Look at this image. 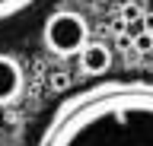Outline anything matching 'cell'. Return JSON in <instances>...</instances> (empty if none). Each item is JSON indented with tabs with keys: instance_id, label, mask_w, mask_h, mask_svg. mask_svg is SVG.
<instances>
[{
	"instance_id": "52a82bcc",
	"label": "cell",
	"mask_w": 153,
	"mask_h": 146,
	"mask_svg": "<svg viewBox=\"0 0 153 146\" xmlns=\"http://www.w3.org/2000/svg\"><path fill=\"white\" fill-rule=\"evenodd\" d=\"M121 16L128 22H137V19H143V13H140V7H131V3H128V7H124L121 10Z\"/></svg>"
},
{
	"instance_id": "ba28073f",
	"label": "cell",
	"mask_w": 153,
	"mask_h": 146,
	"mask_svg": "<svg viewBox=\"0 0 153 146\" xmlns=\"http://www.w3.org/2000/svg\"><path fill=\"white\" fill-rule=\"evenodd\" d=\"M70 86V76H67V73H54V76H51V89H67Z\"/></svg>"
},
{
	"instance_id": "277c9868",
	"label": "cell",
	"mask_w": 153,
	"mask_h": 146,
	"mask_svg": "<svg viewBox=\"0 0 153 146\" xmlns=\"http://www.w3.org/2000/svg\"><path fill=\"white\" fill-rule=\"evenodd\" d=\"M108 67H112V51L105 48L102 41H89L80 51V70L86 76H102Z\"/></svg>"
},
{
	"instance_id": "9c48e42d",
	"label": "cell",
	"mask_w": 153,
	"mask_h": 146,
	"mask_svg": "<svg viewBox=\"0 0 153 146\" xmlns=\"http://www.w3.org/2000/svg\"><path fill=\"white\" fill-rule=\"evenodd\" d=\"M143 32H150V35H153V13H143Z\"/></svg>"
},
{
	"instance_id": "3957f363",
	"label": "cell",
	"mask_w": 153,
	"mask_h": 146,
	"mask_svg": "<svg viewBox=\"0 0 153 146\" xmlns=\"http://www.w3.org/2000/svg\"><path fill=\"white\" fill-rule=\"evenodd\" d=\"M22 83H26V76H22V67H19L13 57L0 54V108H3V105H13V102L19 98V92H22Z\"/></svg>"
},
{
	"instance_id": "7a4b0ae2",
	"label": "cell",
	"mask_w": 153,
	"mask_h": 146,
	"mask_svg": "<svg viewBox=\"0 0 153 146\" xmlns=\"http://www.w3.org/2000/svg\"><path fill=\"white\" fill-rule=\"evenodd\" d=\"M89 45V22L76 10H57L45 22V48L57 57H80V51Z\"/></svg>"
},
{
	"instance_id": "5b68a950",
	"label": "cell",
	"mask_w": 153,
	"mask_h": 146,
	"mask_svg": "<svg viewBox=\"0 0 153 146\" xmlns=\"http://www.w3.org/2000/svg\"><path fill=\"white\" fill-rule=\"evenodd\" d=\"M42 3V0H0V29L10 26V22L22 19L26 13H32Z\"/></svg>"
},
{
	"instance_id": "8992f818",
	"label": "cell",
	"mask_w": 153,
	"mask_h": 146,
	"mask_svg": "<svg viewBox=\"0 0 153 146\" xmlns=\"http://www.w3.org/2000/svg\"><path fill=\"white\" fill-rule=\"evenodd\" d=\"M131 48L137 51V54H150L153 51V35L150 32H137V35L131 38Z\"/></svg>"
},
{
	"instance_id": "6da1fadb",
	"label": "cell",
	"mask_w": 153,
	"mask_h": 146,
	"mask_svg": "<svg viewBox=\"0 0 153 146\" xmlns=\"http://www.w3.org/2000/svg\"><path fill=\"white\" fill-rule=\"evenodd\" d=\"M35 146H153V79H102L67 95Z\"/></svg>"
}]
</instances>
